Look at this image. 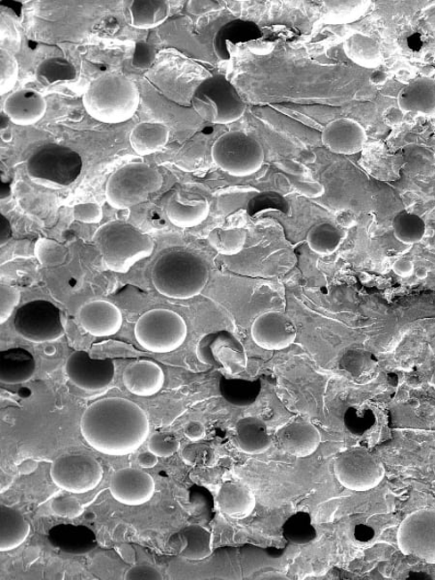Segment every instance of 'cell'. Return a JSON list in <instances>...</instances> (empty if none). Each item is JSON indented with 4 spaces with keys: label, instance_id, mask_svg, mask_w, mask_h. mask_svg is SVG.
I'll return each instance as SVG.
<instances>
[{
    "label": "cell",
    "instance_id": "cell-1",
    "mask_svg": "<svg viewBox=\"0 0 435 580\" xmlns=\"http://www.w3.org/2000/svg\"><path fill=\"white\" fill-rule=\"evenodd\" d=\"M79 428L87 445L111 457L134 453L151 432L144 409L122 397H107L90 404Z\"/></svg>",
    "mask_w": 435,
    "mask_h": 580
},
{
    "label": "cell",
    "instance_id": "cell-2",
    "mask_svg": "<svg viewBox=\"0 0 435 580\" xmlns=\"http://www.w3.org/2000/svg\"><path fill=\"white\" fill-rule=\"evenodd\" d=\"M210 278L209 265L199 256L185 251H171L156 261L152 279L155 290L163 297L188 300L199 297Z\"/></svg>",
    "mask_w": 435,
    "mask_h": 580
},
{
    "label": "cell",
    "instance_id": "cell-3",
    "mask_svg": "<svg viewBox=\"0 0 435 580\" xmlns=\"http://www.w3.org/2000/svg\"><path fill=\"white\" fill-rule=\"evenodd\" d=\"M88 115L107 124L131 119L141 103L140 91L130 78L107 74L91 83L83 98Z\"/></svg>",
    "mask_w": 435,
    "mask_h": 580
},
{
    "label": "cell",
    "instance_id": "cell-4",
    "mask_svg": "<svg viewBox=\"0 0 435 580\" xmlns=\"http://www.w3.org/2000/svg\"><path fill=\"white\" fill-rule=\"evenodd\" d=\"M103 263L111 271L125 274L139 261L152 257L153 239L130 224L109 222L94 235Z\"/></svg>",
    "mask_w": 435,
    "mask_h": 580
},
{
    "label": "cell",
    "instance_id": "cell-5",
    "mask_svg": "<svg viewBox=\"0 0 435 580\" xmlns=\"http://www.w3.org/2000/svg\"><path fill=\"white\" fill-rule=\"evenodd\" d=\"M82 170L81 155L70 147L57 143L39 146L27 162V173L34 184L51 189L71 186Z\"/></svg>",
    "mask_w": 435,
    "mask_h": 580
},
{
    "label": "cell",
    "instance_id": "cell-6",
    "mask_svg": "<svg viewBox=\"0 0 435 580\" xmlns=\"http://www.w3.org/2000/svg\"><path fill=\"white\" fill-rule=\"evenodd\" d=\"M192 105L198 115L214 124H231L244 116L246 104L226 76L205 78L194 89Z\"/></svg>",
    "mask_w": 435,
    "mask_h": 580
},
{
    "label": "cell",
    "instance_id": "cell-7",
    "mask_svg": "<svg viewBox=\"0 0 435 580\" xmlns=\"http://www.w3.org/2000/svg\"><path fill=\"white\" fill-rule=\"evenodd\" d=\"M164 178L150 165L131 163L117 170L108 180L107 201L112 208L128 209L161 190Z\"/></svg>",
    "mask_w": 435,
    "mask_h": 580
},
{
    "label": "cell",
    "instance_id": "cell-8",
    "mask_svg": "<svg viewBox=\"0 0 435 580\" xmlns=\"http://www.w3.org/2000/svg\"><path fill=\"white\" fill-rule=\"evenodd\" d=\"M137 343L156 355L171 354L186 342L188 325L180 315L168 309L144 313L134 329Z\"/></svg>",
    "mask_w": 435,
    "mask_h": 580
},
{
    "label": "cell",
    "instance_id": "cell-9",
    "mask_svg": "<svg viewBox=\"0 0 435 580\" xmlns=\"http://www.w3.org/2000/svg\"><path fill=\"white\" fill-rule=\"evenodd\" d=\"M211 156L217 167L235 177L255 175L266 159L260 143L254 136L242 131L223 134L214 143Z\"/></svg>",
    "mask_w": 435,
    "mask_h": 580
},
{
    "label": "cell",
    "instance_id": "cell-10",
    "mask_svg": "<svg viewBox=\"0 0 435 580\" xmlns=\"http://www.w3.org/2000/svg\"><path fill=\"white\" fill-rule=\"evenodd\" d=\"M16 332L33 344L53 343L65 334L62 313L47 300H33L17 311Z\"/></svg>",
    "mask_w": 435,
    "mask_h": 580
},
{
    "label": "cell",
    "instance_id": "cell-11",
    "mask_svg": "<svg viewBox=\"0 0 435 580\" xmlns=\"http://www.w3.org/2000/svg\"><path fill=\"white\" fill-rule=\"evenodd\" d=\"M336 479L347 490L365 493L380 486L385 477L383 462L375 454L352 449L339 454L334 462Z\"/></svg>",
    "mask_w": 435,
    "mask_h": 580
},
{
    "label": "cell",
    "instance_id": "cell-12",
    "mask_svg": "<svg viewBox=\"0 0 435 580\" xmlns=\"http://www.w3.org/2000/svg\"><path fill=\"white\" fill-rule=\"evenodd\" d=\"M104 475L102 465L94 457L82 453H67L52 464L53 484L69 494H84L93 492Z\"/></svg>",
    "mask_w": 435,
    "mask_h": 580
},
{
    "label": "cell",
    "instance_id": "cell-13",
    "mask_svg": "<svg viewBox=\"0 0 435 580\" xmlns=\"http://www.w3.org/2000/svg\"><path fill=\"white\" fill-rule=\"evenodd\" d=\"M397 542L404 554L435 564V509L423 508L409 514L400 523Z\"/></svg>",
    "mask_w": 435,
    "mask_h": 580
},
{
    "label": "cell",
    "instance_id": "cell-14",
    "mask_svg": "<svg viewBox=\"0 0 435 580\" xmlns=\"http://www.w3.org/2000/svg\"><path fill=\"white\" fill-rule=\"evenodd\" d=\"M65 372L79 389L96 392L111 385L116 375V366L111 359H94L81 350L68 357Z\"/></svg>",
    "mask_w": 435,
    "mask_h": 580
},
{
    "label": "cell",
    "instance_id": "cell-15",
    "mask_svg": "<svg viewBox=\"0 0 435 580\" xmlns=\"http://www.w3.org/2000/svg\"><path fill=\"white\" fill-rule=\"evenodd\" d=\"M251 339L260 348L280 351L294 344L297 329L290 318L277 312L258 316L250 328Z\"/></svg>",
    "mask_w": 435,
    "mask_h": 580
},
{
    "label": "cell",
    "instance_id": "cell-16",
    "mask_svg": "<svg viewBox=\"0 0 435 580\" xmlns=\"http://www.w3.org/2000/svg\"><path fill=\"white\" fill-rule=\"evenodd\" d=\"M111 494L119 503L139 507L150 502L155 494L151 474L135 469H123L114 473L110 484Z\"/></svg>",
    "mask_w": 435,
    "mask_h": 580
},
{
    "label": "cell",
    "instance_id": "cell-17",
    "mask_svg": "<svg viewBox=\"0 0 435 580\" xmlns=\"http://www.w3.org/2000/svg\"><path fill=\"white\" fill-rule=\"evenodd\" d=\"M78 321L89 335L107 338L120 331L123 315L116 305L105 300H95L81 306Z\"/></svg>",
    "mask_w": 435,
    "mask_h": 580
},
{
    "label": "cell",
    "instance_id": "cell-18",
    "mask_svg": "<svg viewBox=\"0 0 435 580\" xmlns=\"http://www.w3.org/2000/svg\"><path fill=\"white\" fill-rule=\"evenodd\" d=\"M322 140L331 152L353 155L363 150L367 142V133L357 120L339 118L326 125L322 134Z\"/></svg>",
    "mask_w": 435,
    "mask_h": 580
},
{
    "label": "cell",
    "instance_id": "cell-19",
    "mask_svg": "<svg viewBox=\"0 0 435 580\" xmlns=\"http://www.w3.org/2000/svg\"><path fill=\"white\" fill-rule=\"evenodd\" d=\"M276 437L280 448L295 458L312 456L322 443V435L317 428L304 420H296L282 427Z\"/></svg>",
    "mask_w": 435,
    "mask_h": 580
},
{
    "label": "cell",
    "instance_id": "cell-20",
    "mask_svg": "<svg viewBox=\"0 0 435 580\" xmlns=\"http://www.w3.org/2000/svg\"><path fill=\"white\" fill-rule=\"evenodd\" d=\"M122 380L126 389L131 394L148 397L163 389L166 377L158 364L150 360H140L126 367Z\"/></svg>",
    "mask_w": 435,
    "mask_h": 580
},
{
    "label": "cell",
    "instance_id": "cell-21",
    "mask_svg": "<svg viewBox=\"0 0 435 580\" xmlns=\"http://www.w3.org/2000/svg\"><path fill=\"white\" fill-rule=\"evenodd\" d=\"M8 119L20 127H30L39 122L47 111V102L37 90L20 89L4 102Z\"/></svg>",
    "mask_w": 435,
    "mask_h": 580
},
{
    "label": "cell",
    "instance_id": "cell-22",
    "mask_svg": "<svg viewBox=\"0 0 435 580\" xmlns=\"http://www.w3.org/2000/svg\"><path fill=\"white\" fill-rule=\"evenodd\" d=\"M168 221L182 230L193 229L209 218L210 204L208 200H188L180 192H170L164 204Z\"/></svg>",
    "mask_w": 435,
    "mask_h": 580
},
{
    "label": "cell",
    "instance_id": "cell-23",
    "mask_svg": "<svg viewBox=\"0 0 435 580\" xmlns=\"http://www.w3.org/2000/svg\"><path fill=\"white\" fill-rule=\"evenodd\" d=\"M234 443L239 451L244 453L262 454L272 446V437L265 421L258 416L240 419L235 426Z\"/></svg>",
    "mask_w": 435,
    "mask_h": 580
},
{
    "label": "cell",
    "instance_id": "cell-24",
    "mask_svg": "<svg viewBox=\"0 0 435 580\" xmlns=\"http://www.w3.org/2000/svg\"><path fill=\"white\" fill-rule=\"evenodd\" d=\"M222 513L235 519H244L254 513L257 499L250 488L242 483H226L218 494Z\"/></svg>",
    "mask_w": 435,
    "mask_h": 580
},
{
    "label": "cell",
    "instance_id": "cell-25",
    "mask_svg": "<svg viewBox=\"0 0 435 580\" xmlns=\"http://www.w3.org/2000/svg\"><path fill=\"white\" fill-rule=\"evenodd\" d=\"M398 105L405 112L433 115L435 113V79L422 77L409 83L400 90Z\"/></svg>",
    "mask_w": 435,
    "mask_h": 580
},
{
    "label": "cell",
    "instance_id": "cell-26",
    "mask_svg": "<svg viewBox=\"0 0 435 580\" xmlns=\"http://www.w3.org/2000/svg\"><path fill=\"white\" fill-rule=\"evenodd\" d=\"M0 381L16 385L28 382L37 371V362L29 351L15 347L3 351Z\"/></svg>",
    "mask_w": 435,
    "mask_h": 580
},
{
    "label": "cell",
    "instance_id": "cell-27",
    "mask_svg": "<svg viewBox=\"0 0 435 580\" xmlns=\"http://www.w3.org/2000/svg\"><path fill=\"white\" fill-rule=\"evenodd\" d=\"M30 526L24 515L13 507H0V551H12L24 543Z\"/></svg>",
    "mask_w": 435,
    "mask_h": 580
},
{
    "label": "cell",
    "instance_id": "cell-28",
    "mask_svg": "<svg viewBox=\"0 0 435 580\" xmlns=\"http://www.w3.org/2000/svg\"><path fill=\"white\" fill-rule=\"evenodd\" d=\"M169 139L167 125L157 122L137 124L130 134V143L136 154L151 155L162 151Z\"/></svg>",
    "mask_w": 435,
    "mask_h": 580
},
{
    "label": "cell",
    "instance_id": "cell-29",
    "mask_svg": "<svg viewBox=\"0 0 435 580\" xmlns=\"http://www.w3.org/2000/svg\"><path fill=\"white\" fill-rule=\"evenodd\" d=\"M50 540L54 547L70 554H84L96 544L94 533L85 527H56L50 533Z\"/></svg>",
    "mask_w": 435,
    "mask_h": 580
},
{
    "label": "cell",
    "instance_id": "cell-30",
    "mask_svg": "<svg viewBox=\"0 0 435 580\" xmlns=\"http://www.w3.org/2000/svg\"><path fill=\"white\" fill-rule=\"evenodd\" d=\"M129 10L134 28L151 29L166 21L170 14V4L167 0H135Z\"/></svg>",
    "mask_w": 435,
    "mask_h": 580
},
{
    "label": "cell",
    "instance_id": "cell-31",
    "mask_svg": "<svg viewBox=\"0 0 435 580\" xmlns=\"http://www.w3.org/2000/svg\"><path fill=\"white\" fill-rule=\"evenodd\" d=\"M177 535L183 543L179 555L190 561H202L212 553V536L209 530L199 525H190L183 528Z\"/></svg>",
    "mask_w": 435,
    "mask_h": 580
},
{
    "label": "cell",
    "instance_id": "cell-32",
    "mask_svg": "<svg viewBox=\"0 0 435 580\" xmlns=\"http://www.w3.org/2000/svg\"><path fill=\"white\" fill-rule=\"evenodd\" d=\"M343 50L348 58L364 68H375L382 62V53L380 45L363 34H353L343 44Z\"/></svg>",
    "mask_w": 435,
    "mask_h": 580
},
{
    "label": "cell",
    "instance_id": "cell-33",
    "mask_svg": "<svg viewBox=\"0 0 435 580\" xmlns=\"http://www.w3.org/2000/svg\"><path fill=\"white\" fill-rule=\"evenodd\" d=\"M343 233L333 224L324 222L311 227L307 234V243L319 256H330L337 252Z\"/></svg>",
    "mask_w": 435,
    "mask_h": 580
},
{
    "label": "cell",
    "instance_id": "cell-34",
    "mask_svg": "<svg viewBox=\"0 0 435 580\" xmlns=\"http://www.w3.org/2000/svg\"><path fill=\"white\" fill-rule=\"evenodd\" d=\"M77 76L75 66L63 58H50L43 61L37 66L36 72L37 81L45 86L74 82Z\"/></svg>",
    "mask_w": 435,
    "mask_h": 580
},
{
    "label": "cell",
    "instance_id": "cell-35",
    "mask_svg": "<svg viewBox=\"0 0 435 580\" xmlns=\"http://www.w3.org/2000/svg\"><path fill=\"white\" fill-rule=\"evenodd\" d=\"M393 232L399 242L414 245L422 241L427 232V225L420 216L403 211L393 220Z\"/></svg>",
    "mask_w": 435,
    "mask_h": 580
},
{
    "label": "cell",
    "instance_id": "cell-36",
    "mask_svg": "<svg viewBox=\"0 0 435 580\" xmlns=\"http://www.w3.org/2000/svg\"><path fill=\"white\" fill-rule=\"evenodd\" d=\"M208 241L218 253L223 256H235L243 251L247 234L243 230L216 229L210 233Z\"/></svg>",
    "mask_w": 435,
    "mask_h": 580
},
{
    "label": "cell",
    "instance_id": "cell-37",
    "mask_svg": "<svg viewBox=\"0 0 435 580\" xmlns=\"http://www.w3.org/2000/svg\"><path fill=\"white\" fill-rule=\"evenodd\" d=\"M404 156L406 166L411 172L420 175H430L435 172V153L428 147L418 144L409 145Z\"/></svg>",
    "mask_w": 435,
    "mask_h": 580
},
{
    "label": "cell",
    "instance_id": "cell-38",
    "mask_svg": "<svg viewBox=\"0 0 435 580\" xmlns=\"http://www.w3.org/2000/svg\"><path fill=\"white\" fill-rule=\"evenodd\" d=\"M34 255L45 267H57L65 263L67 249L61 243L48 238H41L34 247Z\"/></svg>",
    "mask_w": 435,
    "mask_h": 580
},
{
    "label": "cell",
    "instance_id": "cell-39",
    "mask_svg": "<svg viewBox=\"0 0 435 580\" xmlns=\"http://www.w3.org/2000/svg\"><path fill=\"white\" fill-rule=\"evenodd\" d=\"M19 78V64L7 50L0 52V94H7L14 89Z\"/></svg>",
    "mask_w": 435,
    "mask_h": 580
},
{
    "label": "cell",
    "instance_id": "cell-40",
    "mask_svg": "<svg viewBox=\"0 0 435 580\" xmlns=\"http://www.w3.org/2000/svg\"><path fill=\"white\" fill-rule=\"evenodd\" d=\"M368 3L365 2H357V0H348V2H338V0H333V2H325L324 6L327 10L328 14L331 17L338 19L340 20H354L355 19L359 18L364 14L365 8L368 6Z\"/></svg>",
    "mask_w": 435,
    "mask_h": 580
},
{
    "label": "cell",
    "instance_id": "cell-41",
    "mask_svg": "<svg viewBox=\"0 0 435 580\" xmlns=\"http://www.w3.org/2000/svg\"><path fill=\"white\" fill-rule=\"evenodd\" d=\"M179 448L180 441L168 432H156L148 443V450L156 454L158 458L173 457Z\"/></svg>",
    "mask_w": 435,
    "mask_h": 580
},
{
    "label": "cell",
    "instance_id": "cell-42",
    "mask_svg": "<svg viewBox=\"0 0 435 580\" xmlns=\"http://www.w3.org/2000/svg\"><path fill=\"white\" fill-rule=\"evenodd\" d=\"M21 292L13 287H0V323L4 324L14 313L21 301Z\"/></svg>",
    "mask_w": 435,
    "mask_h": 580
},
{
    "label": "cell",
    "instance_id": "cell-43",
    "mask_svg": "<svg viewBox=\"0 0 435 580\" xmlns=\"http://www.w3.org/2000/svg\"><path fill=\"white\" fill-rule=\"evenodd\" d=\"M52 510L57 517L75 519L83 514L82 504L75 497L69 495L57 496L53 500Z\"/></svg>",
    "mask_w": 435,
    "mask_h": 580
},
{
    "label": "cell",
    "instance_id": "cell-44",
    "mask_svg": "<svg viewBox=\"0 0 435 580\" xmlns=\"http://www.w3.org/2000/svg\"><path fill=\"white\" fill-rule=\"evenodd\" d=\"M73 217L83 224H98L103 220V209L94 202L79 203L73 209Z\"/></svg>",
    "mask_w": 435,
    "mask_h": 580
},
{
    "label": "cell",
    "instance_id": "cell-45",
    "mask_svg": "<svg viewBox=\"0 0 435 580\" xmlns=\"http://www.w3.org/2000/svg\"><path fill=\"white\" fill-rule=\"evenodd\" d=\"M156 53L150 44L139 42L135 45L133 56V65L140 69L150 68L155 61Z\"/></svg>",
    "mask_w": 435,
    "mask_h": 580
},
{
    "label": "cell",
    "instance_id": "cell-46",
    "mask_svg": "<svg viewBox=\"0 0 435 580\" xmlns=\"http://www.w3.org/2000/svg\"><path fill=\"white\" fill-rule=\"evenodd\" d=\"M292 188L307 198L316 199L322 197L325 192L324 187L316 181H302L289 177Z\"/></svg>",
    "mask_w": 435,
    "mask_h": 580
},
{
    "label": "cell",
    "instance_id": "cell-47",
    "mask_svg": "<svg viewBox=\"0 0 435 580\" xmlns=\"http://www.w3.org/2000/svg\"><path fill=\"white\" fill-rule=\"evenodd\" d=\"M127 580H162L163 576L151 565H137L125 574Z\"/></svg>",
    "mask_w": 435,
    "mask_h": 580
},
{
    "label": "cell",
    "instance_id": "cell-48",
    "mask_svg": "<svg viewBox=\"0 0 435 580\" xmlns=\"http://www.w3.org/2000/svg\"><path fill=\"white\" fill-rule=\"evenodd\" d=\"M392 268L395 274L402 278H408L415 272L414 264L407 258L398 259Z\"/></svg>",
    "mask_w": 435,
    "mask_h": 580
},
{
    "label": "cell",
    "instance_id": "cell-49",
    "mask_svg": "<svg viewBox=\"0 0 435 580\" xmlns=\"http://www.w3.org/2000/svg\"><path fill=\"white\" fill-rule=\"evenodd\" d=\"M185 435L191 441H200L204 438L206 435L205 427L198 421H192L185 428Z\"/></svg>",
    "mask_w": 435,
    "mask_h": 580
},
{
    "label": "cell",
    "instance_id": "cell-50",
    "mask_svg": "<svg viewBox=\"0 0 435 580\" xmlns=\"http://www.w3.org/2000/svg\"><path fill=\"white\" fill-rule=\"evenodd\" d=\"M383 120L388 127H397L405 120V111L398 107H390L384 111Z\"/></svg>",
    "mask_w": 435,
    "mask_h": 580
},
{
    "label": "cell",
    "instance_id": "cell-51",
    "mask_svg": "<svg viewBox=\"0 0 435 580\" xmlns=\"http://www.w3.org/2000/svg\"><path fill=\"white\" fill-rule=\"evenodd\" d=\"M12 238V229L9 220L3 214L0 215V246L4 247Z\"/></svg>",
    "mask_w": 435,
    "mask_h": 580
},
{
    "label": "cell",
    "instance_id": "cell-52",
    "mask_svg": "<svg viewBox=\"0 0 435 580\" xmlns=\"http://www.w3.org/2000/svg\"><path fill=\"white\" fill-rule=\"evenodd\" d=\"M137 463H139L143 469L151 470L155 468L158 464V457L151 451L144 452L137 456Z\"/></svg>",
    "mask_w": 435,
    "mask_h": 580
},
{
    "label": "cell",
    "instance_id": "cell-53",
    "mask_svg": "<svg viewBox=\"0 0 435 580\" xmlns=\"http://www.w3.org/2000/svg\"><path fill=\"white\" fill-rule=\"evenodd\" d=\"M388 75L385 72L376 70L371 77L370 81L374 86H382L387 82Z\"/></svg>",
    "mask_w": 435,
    "mask_h": 580
},
{
    "label": "cell",
    "instance_id": "cell-54",
    "mask_svg": "<svg viewBox=\"0 0 435 580\" xmlns=\"http://www.w3.org/2000/svg\"><path fill=\"white\" fill-rule=\"evenodd\" d=\"M415 275L418 279L423 280L428 277L429 272L425 267H420L417 270H415Z\"/></svg>",
    "mask_w": 435,
    "mask_h": 580
},
{
    "label": "cell",
    "instance_id": "cell-55",
    "mask_svg": "<svg viewBox=\"0 0 435 580\" xmlns=\"http://www.w3.org/2000/svg\"><path fill=\"white\" fill-rule=\"evenodd\" d=\"M431 383L432 386L435 387V372H434L433 374H432V377H431Z\"/></svg>",
    "mask_w": 435,
    "mask_h": 580
}]
</instances>
